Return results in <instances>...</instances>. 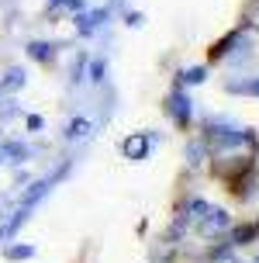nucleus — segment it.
Instances as JSON below:
<instances>
[{"mask_svg": "<svg viewBox=\"0 0 259 263\" xmlns=\"http://www.w3.org/2000/svg\"><path fill=\"white\" fill-rule=\"evenodd\" d=\"M197 225H201V232H204V236H218V232H225L232 222H228V215H225L221 208H207L204 215L197 218Z\"/></svg>", "mask_w": 259, "mask_h": 263, "instance_id": "nucleus-1", "label": "nucleus"}, {"mask_svg": "<svg viewBox=\"0 0 259 263\" xmlns=\"http://www.w3.org/2000/svg\"><path fill=\"white\" fill-rule=\"evenodd\" d=\"M66 4H69V7H79V0H66Z\"/></svg>", "mask_w": 259, "mask_h": 263, "instance_id": "nucleus-11", "label": "nucleus"}, {"mask_svg": "<svg viewBox=\"0 0 259 263\" xmlns=\"http://www.w3.org/2000/svg\"><path fill=\"white\" fill-rule=\"evenodd\" d=\"M21 83H25V73H21V69H11V80H4V87H0V90H17Z\"/></svg>", "mask_w": 259, "mask_h": 263, "instance_id": "nucleus-5", "label": "nucleus"}, {"mask_svg": "<svg viewBox=\"0 0 259 263\" xmlns=\"http://www.w3.org/2000/svg\"><path fill=\"white\" fill-rule=\"evenodd\" d=\"M101 17H104V11H93V14H83V17H79V31H93V28L101 25Z\"/></svg>", "mask_w": 259, "mask_h": 263, "instance_id": "nucleus-4", "label": "nucleus"}, {"mask_svg": "<svg viewBox=\"0 0 259 263\" xmlns=\"http://www.w3.org/2000/svg\"><path fill=\"white\" fill-rule=\"evenodd\" d=\"M28 52L35 55V59H49V45H45V42H31V49H28Z\"/></svg>", "mask_w": 259, "mask_h": 263, "instance_id": "nucleus-6", "label": "nucleus"}, {"mask_svg": "<svg viewBox=\"0 0 259 263\" xmlns=\"http://www.w3.org/2000/svg\"><path fill=\"white\" fill-rule=\"evenodd\" d=\"M83 132H87V121H73V132H69V135H73V139H79Z\"/></svg>", "mask_w": 259, "mask_h": 263, "instance_id": "nucleus-10", "label": "nucleus"}, {"mask_svg": "<svg viewBox=\"0 0 259 263\" xmlns=\"http://www.w3.org/2000/svg\"><path fill=\"white\" fill-rule=\"evenodd\" d=\"M31 253H35V246H14L7 256H11V260H25V256H31Z\"/></svg>", "mask_w": 259, "mask_h": 263, "instance_id": "nucleus-8", "label": "nucleus"}, {"mask_svg": "<svg viewBox=\"0 0 259 263\" xmlns=\"http://www.w3.org/2000/svg\"><path fill=\"white\" fill-rule=\"evenodd\" d=\"M252 236H256V225H246V229H235V242H246V239H252Z\"/></svg>", "mask_w": 259, "mask_h": 263, "instance_id": "nucleus-7", "label": "nucleus"}, {"mask_svg": "<svg viewBox=\"0 0 259 263\" xmlns=\"http://www.w3.org/2000/svg\"><path fill=\"white\" fill-rule=\"evenodd\" d=\"M145 149H149V139H145V135H131L128 142H125V156L138 159V156H145Z\"/></svg>", "mask_w": 259, "mask_h": 263, "instance_id": "nucleus-3", "label": "nucleus"}, {"mask_svg": "<svg viewBox=\"0 0 259 263\" xmlns=\"http://www.w3.org/2000/svg\"><path fill=\"white\" fill-rule=\"evenodd\" d=\"M169 115H176V121H187L190 118V101L183 93H173L169 97Z\"/></svg>", "mask_w": 259, "mask_h": 263, "instance_id": "nucleus-2", "label": "nucleus"}, {"mask_svg": "<svg viewBox=\"0 0 259 263\" xmlns=\"http://www.w3.org/2000/svg\"><path fill=\"white\" fill-rule=\"evenodd\" d=\"M256 263H259V260H256Z\"/></svg>", "mask_w": 259, "mask_h": 263, "instance_id": "nucleus-12", "label": "nucleus"}, {"mask_svg": "<svg viewBox=\"0 0 259 263\" xmlns=\"http://www.w3.org/2000/svg\"><path fill=\"white\" fill-rule=\"evenodd\" d=\"M187 83H204V69H187Z\"/></svg>", "mask_w": 259, "mask_h": 263, "instance_id": "nucleus-9", "label": "nucleus"}]
</instances>
